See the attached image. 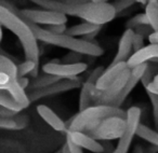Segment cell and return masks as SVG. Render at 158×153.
I'll return each instance as SVG.
<instances>
[{"instance_id":"6da1fadb","label":"cell","mask_w":158,"mask_h":153,"mask_svg":"<svg viewBox=\"0 0 158 153\" xmlns=\"http://www.w3.org/2000/svg\"><path fill=\"white\" fill-rule=\"evenodd\" d=\"M31 2L44 9L55 10L65 15L79 18L97 25H105L116 18L114 6L107 1H88L82 3H68L60 0H31Z\"/></svg>"},{"instance_id":"7a4b0ae2","label":"cell","mask_w":158,"mask_h":153,"mask_svg":"<svg viewBox=\"0 0 158 153\" xmlns=\"http://www.w3.org/2000/svg\"><path fill=\"white\" fill-rule=\"evenodd\" d=\"M0 25L11 31L18 37L22 44L25 58L39 63V46L38 40L34 35L29 25L15 13L10 5H6L0 0Z\"/></svg>"},{"instance_id":"3957f363","label":"cell","mask_w":158,"mask_h":153,"mask_svg":"<svg viewBox=\"0 0 158 153\" xmlns=\"http://www.w3.org/2000/svg\"><path fill=\"white\" fill-rule=\"evenodd\" d=\"M25 22L29 25L37 40L47 44L66 49V50H69L70 52H76L81 55H87V56L100 57L104 54L103 49L94 42H91L87 39L74 37V36H69L67 33H60V35L52 33L34 23L28 22V21H25Z\"/></svg>"},{"instance_id":"277c9868","label":"cell","mask_w":158,"mask_h":153,"mask_svg":"<svg viewBox=\"0 0 158 153\" xmlns=\"http://www.w3.org/2000/svg\"><path fill=\"white\" fill-rule=\"evenodd\" d=\"M114 116L126 118L127 111L113 105H93L84 110H79L69 122H66L67 129L85 131L88 134L94 129L102 120Z\"/></svg>"},{"instance_id":"5b68a950","label":"cell","mask_w":158,"mask_h":153,"mask_svg":"<svg viewBox=\"0 0 158 153\" xmlns=\"http://www.w3.org/2000/svg\"><path fill=\"white\" fill-rule=\"evenodd\" d=\"M126 118L116 116H108L102 120L99 125L88 134L99 141H112L121 137L126 129Z\"/></svg>"},{"instance_id":"8992f818","label":"cell","mask_w":158,"mask_h":153,"mask_svg":"<svg viewBox=\"0 0 158 153\" xmlns=\"http://www.w3.org/2000/svg\"><path fill=\"white\" fill-rule=\"evenodd\" d=\"M10 7L18 13L24 21H28L36 25H60L67 23V15L63 14L62 12L55 11L50 9H22L18 10L10 5Z\"/></svg>"},{"instance_id":"52a82bcc","label":"cell","mask_w":158,"mask_h":153,"mask_svg":"<svg viewBox=\"0 0 158 153\" xmlns=\"http://www.w3.org/2000/svg\"><path fill=\"white\" fill-rule=\"evenodd\" d=\"M141 120V109L136 106L130 107L127 110V116H126V129L121 137L118 139L116 148L114 149L112 153H128L133 141L134 136H136V129L140 124Z\"/></svg>"},{"instance_id":"ba28073f","label":"cell","mask_w":158,"mask_h":153,"mask_svg":"<svg viewBox=\"0 0 158 153\" xmlns=\"http://www.w3.org/2000/svg\"><path fill=\"white\" fill-rule=\"evenodd\" d=\"M78 88H81V82L80 80L75 76V78H64L46 88H36V90H31L28 93V96L31 101H37L39 99L46 98V97L54 96L62 93L69 92V91L76 90Z\"/></svg>"},{"instance_id":"9c48e42d","label":"cell","mask_w":158,"mask_h":153,"mask_svg":"<svg viewBox=\"0 0 158 153\" xmlns=\"http://www.w3.org/2000/svg\"><path fill=\"white\" fill-rule=\"evenodd\" d=\"M131 73V68L128 67L121 72L120 76L104 91H100L95 88L94 91V105H113L121 91L123 90L128 79Z\"/></svg>"},{"instance_id":"30bf717a","label":"cell","mask_w":158,"mask_h":153,"mask_svg":"<svg viewBox=\"0 0 158 153\" xmlns=\"http://www.w3.org/2000/svg\"><path fill=\"white\" fill-rule=\"evenodd\" d=\"M88 69V65L84 61L78 63H56L49 61L42 66V71L53 76L64 78H75Z\"/></svg>"},{"instance_id":"8fae6325","label":"cell","mask_w":158,"mask_h":153,"mask_svg":"<svg viewBox=\"0 0 158 153\" xmlns=\"http://www.w3.org/2000/svg\"><path fill=\"white\" fill-rule=\"evenodd\" d=\"M147 67H148V64L146 63H142L140 65H136L134 67L131 68V73H130L129 79H128L127 83H126L123 90L121 91L120 95L118 96V98L115 100V103L113 104V106H116V107H121L125 100L127 99V97L131 94V92L134 90L136 85H138L139 82H141L143 74L145 73Z\"/></svg>"},{"instance_id":"7c38bea8","label":"cell","mask_w":158,"mask_h":153,"mask_svg":"<svg viewBox=\"0 0 158 153\" xmlns=\"http://www.w3.org/2000/svg\"><path fill=\"white\" fill-rule=\"evenodd\" d=\"M66 137L69 138L75 144L80 147L81 149L88 150L93 153H103L104 147L103 143L99 141V140L94 139L92 136L89 134L85 133V131H66Z\"/></svg>"},{"instance_id":"4fadbf2b","label":"cell","mask_w":158,"mask_h":153,"mask_svg":"<svg viewBox=\"0 0 158 153\" xmlns=\"http://www.w3.org/2000/svg\"><path fill=\"white\" fill-rule=\"evenodd\" d=\"M129 67L127 61H120L117 64H110L106 69H104L103 73L95 83V88L100 91H104L121 74V72Z\"/></svg>"},{"instance_id":"5bb4252c","label":"cell","mask_w":158,"mask_h":153,"mask_svg":"<svg viewBox=\"0 0 158 153\" xmlns=\"http://www.w3.org/2000/svg\"><path fill=\"white\" fill-rule=\"evenodd\" d=\"M134 29L131 28H126V30L123 33L120 39L118 42V49H117V53L115 55L114 59H113L112 64H117L120 61H127L129 57L131 56V52L133 50L132 46V41H133L134 37Z\"/></svg>"},{"instance_id":"9a60e30c","label":"cell","mask_w":158,"mask_h":153,"mask_svg":"<svg viewBox=\"0 0 158 153\" xmlns=\"http://www.w3.org/2000/svg\"><path fill=\"white\" fill-rule=\"evenodd\" d=\"M37 113L39 114V116L49 125L50 127H52L54 131H67V123L65 121H63L50 107H48L47 105H38L37 108Z\"/></svg>"},{"instance_id":"2e32d148","label":"cell","mask_w":158,"mask_h":153,"mask_svg":"<svg viewBox=\"0 0 158 153\" xmlns=\"http://www.w3.org/2000/svg\"><path fill=\"white\" fill-rule=\"evenodd\" d=\"M153 58H158V43H149L148 45H145L141 50L134 52L127 61V64L130 68H132L142 63L152 61Z\"/></svg>"},{"instance_id":"e0dca14e","label":"cell","mask_w":158,"mask_h":153,"mask_svg":"<svg viewBox=\"0 0 158 153\" xmlns=\"http://www.w3.org/2000/svg\"><path fill=\"white\" fill-rule=\"evenodd\" d=\"M0 88L6 90L10 93L12 97L16 100V103L23 108V109H26L29 105H31V99L29 96L26 92H25V88H23L21 86V84L19 83L18 79H10L3 85H0Z\"/></svg>"},{"instance_id":"ac0fdd59","label":"cell","mask_w":158,"mask_h":153,"mask_svg":"<svg viewBox=\"0 0 158 153\" xmlns=\"http://www.w3.org/2000/svg\"><path fill=\"white\" fill-rule=\"evenodd\" d=\"M95 84L85 81L81 84V90L79 95V110H84L94 105V91Z\"/></svg>"},{"instance_id":"d6986e66","label":"cell","mask_w":158,"mask_h":153,"mask_svg":"<svg viewBox=\"0 0 158 153\" xmlns=\"http://www.w3.org/2000/svg\"><path fill=\"white\" fill-rule=\"evenodd\" d=\"M28 118L24 114H18L13 118L0 116V128L11 129V131H20L27 126Z\"/></svg>"},{"instance_id":"ffe728a7","label":"cell","mask_w":158,"mask_h":153,"mask_svg":"<svg viewBox=\"0 0 158 153\" xmlns=\"http://www.w3.org/2000/svg\"><path fill=\"white\" fill-rule=\"evenodd\" d=\"M100 29H101L100 25L85 21L84 23H80V24L68 27V28L66 29L65 33H67V35H69V36H74V37H86V36L90 35V33L99 31Z\"/></svg>"},{"instance_id":"44dd1931","label":"cell","mask_w":158,"mask_h":153,"mask_svg":"<svg viewBox=\"0 0 158 153\" xmlns=\"http://www.w3.org/2000/svg\"><path fill=\"white\" fill-rule=\"evenodd\" d=\"M144 13L152 30L158 31V0H148Z\"/></svg>"},{"instance_id":"7402d4cb","label":"cell","mask_w":158,"mask_h":153,"mask_svg":"<svg viewBox=\"0 0 158 153\" xmlns=\"http://www.w3.org/2000/svg\"><path fill=\"white\" fill-rule=\"evenodd\" d=\"M0 72L6 73L10 79H18V65L7 55L0 54Z\"/></svg>"},{"instance_id":"603a6c76","label":"cell","mask_w":158,"mask_h":153,"mask_svg":"<svg viewBox=\"0 0 158 153\" xmlns=\"http://www.w3.org/2000/svg\"><path fill=\"white\" fill-rule=\"evenodd\" d=\"M136 136L141 139L145 140L148 143L158 146V131H154L151 127L140 123L136 129Z\"/></svg>"},{"instance_id":"cb8c5ba5","label":"cell","mask_w":158,"mask_h":153,"mask_svg":"<svg viewBox=\"0 0 158 153\" xmlns=\"http://www.w3.org/2000/svg\"><path fill=\"white\" fill-rule=\"evenodd\" d=\"M61 79L62 78H60V76L44 72V74H41V76H36L35 79H34V81H31L28 88L29 90H36V88H46V86L50 85V84L54 83V82L59 81V80H61Z\"/></svg>"},{"instance_id":"d4e9b609","label":"cell","mask_w":158,"mask_h":153,"mask_svg":"<svg viewBox=\"0 0 158 153\" xmlns=\"http://www.w3.org/2000/svg\"><path fill=\"white\" fill-rule=\"evenodd\" d=\"M0 107H5L8 109H11L13 111H16L20 113L22 110H24L13 97L10 95V93L6 90L0 88Z\"/></svg>"},{"instance_id":"484cf974","label":"cell","mask_w":158,"mask_h":153,"mask_svg":"<svg viewBox=\"0 0 158 153\" xmlns=\"http://www.w3.org/2000/svg\"><path fill=\"white\" fill-rule=\"evenodd\" d=\"M39 63H36L31 59H25V61L18 65V76H26L27 74H33L34 72H37V68Z\"/></svg>"},{"instance_id":"4316f807","label":"cell","mask_w":158,"mask_h":153,"mask_svg":"<svg viewBox=\"0 0 158 153\" xmlns=\"http://www.w3.org/2000/svg\"><path fill=\"white\" fill-rule=\"evenodd\" d=\"M143 25H148V21H147L145 13H140L138 15L133 16L132 18H130L127 22V24H126V27L127 28L135 29L136 27L143 26Z\"/></svg>"},{"instance_id":"83f0119b","label":"cell","mask_w":158,"mask_h":153,"mask_svg":"<svg viewBox=\"0 0 158 153\" xmlns=\"http://www.w3.org/2000/svg\"><path fill=\"white\" fill-rule=\"evenodd\" d=\"M147 95H148L149 101H151L152 108H153V119H154V124H155L156 131H158V94L152 93L146 91Z\"/></svg>"},{"instance_id":"f1b7e54d","label":"cell","mask_w":158,"mask_h":153,"mask_svg":"<svg viewBox=\"0 0 158 153\" xmlns=\"http://www.w3.org/2000/svg\"><path fill=\"white\" fill-rule=\"evenodd\" d=\"M138 2V0H115L114 3H112L114 6L116 13H120V12L125 11V10L129 9L130 7H132L133 5Z\"/></svg>"},{"instance_id":"f546056e","label":"cell","mask_w":158,"mask_h":153,"mask_svg":"<svg viewBox=\"0 0 158 153\" xmlns=\"http://www.w3.org/2000/svg\"><path fill=\"white\" fill-rule=\"evenodd\" d=\"M103 71H104V68L102 67V66H99V67L94 68V69L90 72V74H89V76L87 78L86 81L95 84L98 80H99V78L101 76V74L103 73Z\"/></svg>"},{"instance_id":"4dcf8cb0","label":"cell","mask_w":158,"mask_h":153,"mask_svg":"<svg viewBox=\"0 0 158 153\" xmlns=\"http://www.w3.org/2000/svg\"><path fill=\"white\" fill-rule=\"evenodd\" d=\"M132 46H133V53L136 51L141 50L142 48H144V36H142L141 33H135L133 37V41H132Z\"/></svg>"},{"instance_id":"1f68e13d","label":"cell","mask_w":158,"mask_h":153,"mask_svg":"<svg viewBox=\"0 0 158 153\" xmlns=\"http://www.w3.org/2000/svg\"><path fill=\"white\" fill-rule=\"evenodd\" d=\"M44 29H47L48 31L52 33H56V35H60V33H65L66 29V24H60V25H49L47 26Z\"/></svg>"},{"instance_id":"d6a6232c","label":"cell","mask_w":158,"mask_h":153,"mask_svg":"<svg viewBox=\"0 0 158 153\" xmlns=\"http://www.w3.org/2000/svg\"><path fill=\"white\" fill-rule=\"evenodd\" d=\"M80 55L79 53H76V52H72L70 54H67L65 57H64V63H78L79 58H80Z\"/></svg>"},{"instance_id":"836d02e7","label":"cell","mask_w":158,"mask_h":153,"mask_svg":"<svg viewBox=\"0 0 158 153\" xmlns=\"http://www.w3.org/2000/svg\"><path fill=\"white\" fill-rule=\"evenodd\" d=\"M66 143L68 146V150H69V153H84L82 152V149L80 147H78L77 144H75L69 138L66 137Z\"/></svg>"},{"instance_id":"e575fe53","label":"cell","mask_w":158,"mask_h":153,"mask_svg":"<svg viewBox=\"0 0 158 153\" xmlns=\"http://www.w3.org/2000/svg\"><path fill=\"white\" fill-rule=\"evenodd\" d=\"M19 112L13 111L11 109H8L5 107H0V116H6V118H13V116H18Z\"/></svg>"},{"instance_id":"d590c367","label":"cell","mask_w":158,"mask_h":153,"mask_svg":"<svg viewBox=\"0 0 158 153\" xmlns=\"http://www.w3.org/2000/svg\"><path fill=\"white\" fill-rule=\"evenodd\" d=\"M149 43H158V31H153L148 36Z\"/></svg>"},{"instance_id":"8d00e7d4","label":"cell","mask_w":158,"mask_h":153,"mask_svg":"<svg viewBox=\"0 0 158 153\" xmlns=\"http://www.w3.org/2000/svg\"><path fill=\"white\" fill-rule=\"evenodd\" d=\"M10 80V78L7 76L6 73H2V72H0V85H3L6 84L8 81Z\"/></svg>"},{"instance_id":"74e56055","label":"cell","mask_w":158,"mask_h":153,"mask_svg":"<svg viewBox=\"0 0 158 153\" xmlns=\"http://www.w3.org/2000/svg\"><path fill=\"white\" fill-rule=\"evenodd\" d=\"M132 153H145V150L141 144H135L133 148V152Z\"/></svg>"},{"instance_id":"f35d334b","label":"cell","mask_w":158,"mask_h":153,"mask_svg":"<svg viewBox=\"0 0 158 153\" xmlns=\"http://www.w3.org/2000/svg\"><path fill=\"white\" fill-rule=\"evenodd\" d=\"M145 153H158V146L151 144V147L147 150H145Z\"/></svg>"},{"instance_id":"ab89813d","label":"cell","mask_w":158,"mask_h":153,"mask_svg":"<svg viewBox=\"0 0 158 153\" xmlns=\"http://www.w3.org/2000/svg\"><path fill=\"white\" fill-rule=\"evenodd\" d=\"M63 2H68V3H82V2H88L90 0H60Z\"/></svg>"},{"instance_id":"60d3db41","label":"cell","mask_w":158,"mask_h":153,"mask_svg":"<svg viewBox=\"0 0 158 153\" xmlns=\"http://www.w3.org/2000/svg\"><path fill=\"white\" fill-rule=\"evenodd\" d=\"M151 83H152V85H153L154 88H156V90H158V73H157V74H155V76H154V78H153V81H152Z\"/></svg>"},{"instance_id":"b9f144b4","label":"cell","mask_w":158,"mask_h":153,"mask_svg":"<svg viewBox=\"0 0 158 153\" xmlns=\"http://www.w3.org/2000/svg\"><path fill=\"white\" fill-rule=\"evenodd\" d=\"M1 25H0V43L2 41V37H3V31H2V28H1Z\"/></svg>"},{"instance_id":"7bdbcfd3","label":"cell","mask_w":158,"mask_h":153,"mask_svg":"<svg viewBox=\"0 0 158 153\" xmlns=\"http://www.w3.org/2000/svg\"><path fill=\"white\" fill-rule=\"evenodd\" d=\"M92 1H97V2H100V1H112V0H92Z\"/></svg>"},{"instance_id":"ee69618b","label":"cell","mask_w":158,"mask_h":153,"mask_svg":"<svg viewBox=\"0 0 158 153\" xmlns=\"http://www.w3.org/2000/svg\"><path fill=\"white\" fill-rule=\"evenodd\" d=\"M61 153H62V152H61Z\"/></svg>"}]
</instances>
